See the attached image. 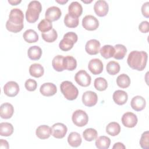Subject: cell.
<instances>
[{
  "instance_id": "6da1fadb",
  "label": "cell",
  "mask_w": 149,
  "mask_h": 149,
  "mask_svg": "<svg viewBox=\"0 0 149 149\" xmlns=\"http://www.w3.org/2000/svg\"><path fill=\"white\" fill-rule=\"evenodd\" d=\"M24 15L22 10L19 8L12 9L9 15V19L6 23V29L12 33L20 31L24 27Z\"/></svg>"
},
{
  "instance_id": "7a4b0ae2",
  "label": "cell",
  "mask_w": 149,
  "mask_h": 149,
  "mask_svg": "<svg viewBox=\"0 0 149 149\" xmlns=\"http://www.w3.org/2000/svg\"><path fill=\"white\" fill-rule=\"evenodd\" d=\"M148 54L145 51H133L130 52L127 59V63L133 69L141 71L146 66Z\"/></svg>"
},
{
  "instance_id": "3957f363",
  "label": "cell",
  "mask_w": 149,
  "mask_h": 149,
  "mask_svg": "<svg viewBox=\"0 0 149 149\" xmlns=\"http://www.w3.org/2000/svg\"><path fill=\"white\" fill-rule=\"evenodd\" d=\"M41 10L42 6L41 3L39 1H30L26 12V18L27 21L31 23L36 22L38 19L39 15Z\"/></svg>"
},
{
  "instance_id": "277c9868",
  "label": "cell",
  "mask_w": 149,
  "mask_h": 149,
  "mask_svg": "<svg viewBox=\"0 0 149 149\" xmlns=\"http://www.w3.org/2000/svg\"><path fill=\"white\" fill-rule=\"evenodd\" d=\"M60 89L64 97L68 100H74L78 96V89L70 81H62L60 85Z\"/></svg>"
},
{
  "instance_id": "5b68a950",
  "label": "cell",
  "mask_w": 149,
  "mask_h": 149,
  "mask_svg": "<svg viewBox=\"0 0 149 149\" xmlns=\"http://www.w3.org/2000/svg\"><path fill=\"white\" fill-rule=\"evenodd\" d=\"M78 39L77 35L72 31L68 32L64 34L63 39L61 40L59 47V48L63 51H68L71 49L74 44H75Z\"/></svg>"
},
{
  "instance_id": "8992f818",
  "label": "cell",
  "mask_w": 149,
  "mask_h": 149,
  "mask_svg": "<svg viewBox=\"0 0 149 149\" xmlns=\"http://www.w3.org/2000/svg\"><path fill=\"white\" fill-rule=\"evenodd\" d=\"M72 119L73 123L76 126L83 127L87 124L88 116L85 111L81 109H77L73 113Z\"/></svg>"
},
{
  "instance_id": "52a82bcc",
  "label": "cell",
  "mask_w": 149,
  "mask_h": 149,
  "mask_svg": "<svg viewBox=\"0 0 149 149\" xmlns=\"http://www.w3.org/2000/svg\"><path fill=\"white\" fill-rule=\"evenodd\" d=\"M82 26L87 30L93 31L97 29L99 26L98 19L93 15H86L82 20Z\"/></svg>"
},
{
  "instance_id": "ba28073f",
  "label": "cell",
  "mask_w": 149,
  "mask_h": 149,
  "mask_svg": "<svg viewBox=\"0 0 149 149\" xmlns=\"http://www.w3.org/2000/svg\"><path fill=\"white\" fill-rule=\"evenodd\" d=\"M74 80L79 85L82 87H87L91 83V77L86 70H80L76 73Z\"/></svg>"
},
{
  "instance_id": "9c48e42d",
  "label": "cell",
  "mask_w": 149,
  "mask_h": 149,
  "mask_svg": "<svg viewBox=\"0 0 149 149\" xmlns=\"http://www.w3.org/2000/svg\"><path fill=\"white\" fill-rule=\"evenodd\" d=\"M51 130L52 136L56 139L63 138L68 132L66 126L63 123L59 122L54 124L52 126Z\"/></svg>"
},
{
  "instance_id": "30bf717a",
  "label": "cell",
  "mask_w": 149,
  "mask_h": 149,
  "mask_svg": "<svg viewBox=\"0 0 149 149\" xmlns=\"http://www.w3.org/2000/svg\"><path fill=\"white\" fill-rule=\"evenodd\" d=\"M122 123L127 127H134L137 123L138 119L137 116L133 112H127L125 113L122 116Z\"/></svg>"
},
{
  "instance_id": "8fae6325",
  "label": "cell",
  "mask_w": 149,
  "mask_h": 149,
  "mask_svg": "<svg viewBox=\"0 0 149 149\" xmlns=\"http://www.w3.org/2000/svg\"><path fill=\"white\" fill-rule=\"evenodd\" d=\"M98 101L97 94L92 91H87L82 95V102L87 107H91L95 105Z\"/></svg>"
},
{
  "instance_id": "7c38bea8",
  "label": "cell",
  "mask_w": 149,
  "mask_h": 149,
  "mask_svg": "<svg viewBox=\"0 0 149 149\" xmlns=\"http://www.w3.org/2000/svg\"><path fill=\"white\" fill-rule=\"evenodd\" d=\"M20 90L19 84L14 81L7 82L3 86L4 93L8 97H13L17 95Z\"/></svg>"
},
{
  "instance_id": "4fadbf2b",
  "label": "cell",
  "mask_w": 149,
  "mask_h": 149,
  "mask_svg": "<svg viewBox=\"0 0 149 149\" xmlns=\"http://www.w3.org/2000/svg\"><path fill=\"white\" fill-rule=\"evenodd\" d=\"M94 10L97 16L100 17L105 16L108 12V4L104 0H98L94 3Z\"/></svg>"
},
{
  "instance_id": "5bb4252c",
  "label": "cell",
  "mask_w": 149,
  "mask_h": 149,
  "mask_svg": "<svg viewBox=\"0 0 149 149\" xmlns=\"http://www.w3.org/2000/svg\"><path fill=\"white\" fill-rule=\"evenodd\" d=\"M62 12L61 9L55 6L49 7L45 11V19L50 22H54L58 20L61 16Z\"/></svg>"
},
{
  "instance_id": "9a60e30c",
  "label": "cell",
  "mask_w": 149,
  "mask_h": 149,
  "mask_svg": "<svg viewBox=\"0 0 149 149\" xmlns=\"http://www.w3.org/2000/svg\"><path fill=\"white\" fill-rule=\"evenodd\" d=\"M88 68L93 74L97 75L102 73L104 66L102 61L100 59L94 58L90 61Z\"/></svg>"
},
{
  "instance_id": "2e32d148",
  "label": "cell",
  "mask_w": 149,
  "mask_h": 149,
  "mask_svg": "<svg viewBox=\"0 0 149 149\" xmlns=\"http://www.w3.org/2000/svg\"><path fill=\"white\" fill-rule=\"evenodd\" d=\"M100 42L95 39L88 40L86 44L85 50L89 55H96L100 52Z\"/></svg>"
},
{
  "instance_id": "e0dca14e",
  "label": "cell",
  "mask_w": 149,
  "mask_h": 149,
  "mask_svg": "<svg viewBox=\"0 0 149 149\" xmlns=\"http://www.w3.org/2000/svg\"><path fill=\"white\" fill-rule=\"evenodd\" d=\"M40 91L42 95L50 97L56 94L57 88L56 86L52 83H44L41 86Z\"/></svg>"
},
{
  "instance_id": "ac0fdd59",
  "label": "cell",
  "mask_w": 149,
  "mask_h": 149,
  "mask_svg": "<svg viewBox=\"0 0 149 149\" xmlns=\"http://www.w3.org/2000/svg\"><path fill=\"white\" fill-rule=\"evenodd\" d=\"M130 105L131 107L136 111H141L145 108L146 101L143 97L136 95L132 99Z\"/></svg>"
},
{
  "instance_id": "d6986e66",
  "label": "cell",
  "mask_w": 149,
  "mask_h": 149,
  "mask_svg": "<svg viewBox=\"0 0 149 149\" xmlns=\"http://www.w3.org/2000/svg\"><path fill=\"white\" fill-rule=\"evenodd\" d=\"M14 113V108L13 105L9 103L5 102L1 104L0 107V116L2 119L10 118Z\"/></svg>"
},
{
  "instance_id": "ffe728a7",
  "label": "cell",
  "mask_w": 149,
  "mask_h": 149,
  "mask_svg": "<svg viewBox=\"0 0 149 149\" xmlns=\"http://www.w3.org/2000/svg\"><path fill=\"white\" fill-rule=\"evenodd\" d=\"M114 102L118 105H122L125 104L128 99V95L126 91L123 90H116L112 95Z\"/></svg>"
},
{
  "instance_id": "44dd1931",
  "label": "cell",
  "mask_w": 149,
  "mask_h": 149,
  "mask_svg": "<svg viewBox=\"0 0 149 149\" xmlns=\"http://www.w3.org/2000/svg\"><path fill=\"white\" fill-rule=\"evenodd\" d=\"M36 136L40 139H47L49 138L51 134V127L45 125L39 126L36 131Z\"/></svg>"
},
{
  "instance_id": "7402d4cb",
  "label": "cell",
  "mask_w": 149,
  "mask_h": 149,
  "mask_svg": "<svg viewBox=\"0 0 149 149\" xmlns=\"http://www.w3.org/2000/svg\"><path fill=\"white\" fill-rule=\"evenodd\" d=\"M81 137L77 132H71L68 137V142L69 144L73 147H79L81 144Z\"/></svg>"
},
{
  "instance_id": "603a6c76",
  "label": "cell",
  "mask_w": 149,
  "mask_h": 149,
  "mask_svg": "<svg viewBox=\"0 0 149 149\" xmlns=\"http://www.w3.org/2000/svg\"><path fill=\"white\" fill-rule=\"evenodd\" d=\"M69 13L79 17L83 12V8L81 5L77 1H74L70 3L68 6Z\"/></svg>"
},
{
  "instance_id": "cb8c5ba5",
  "label": "cell",
  "mask_w": 149,
  "mask_h": 149,
  "mask_svg": "<svg viewBox=\"0 0 149 149\" xmlns=\"http://www.w3.org/2000/svg\"><path fill=\"white\" fill-rule=\"evenodd\" d=\"M27 55L28 57L33 61L38 60L42 55V49L37 45L30 47L28 49Z\"/></svg>"
},
{
  "instance_id": "d4e9b609",
  "label": "cell",
  "mask_w": 149,
  "mask_h": 149,
  "mask_svg": "<svg viewBox=\"0 0 149 149\" xmlns=\"http://www.w3.org/2000/svg\"><path fill=\"white\" fill-rule=\"evenodd\" d=\"M29 73L31 76L34 77H40L44 73L43 66L40 63H33L29 68Z\"/></svg>"
},
{
  "instance_id": "484cf974",
  "label": "cell",
  "mask_w": 149,
  "mask_h": 149,
  "mask_svg": "<svg viewBox=\"0 0 149 149\" xmlns=\"http://www.w3.org/2000/svg\"><path fill=\"white\" fill-rule=\"evenodd\" d=\"M95 144L98 149H108L111 144V140L107 136H101L96 138Z\"/></svg>"
},
{
  "instance_id": "4316f807",
  "label": "cell",
  "mask_w": 149,
  "mask_h": 149,
  "mask_svg": "<svg viewBox=\"0 0 149 149\" xmlns=\"http://www.w3.org/2000/svg\"><path fill=\"white\" fill-rule=\"evenodd\" d=\"M64 56L61 55L55 56L52 61V65L53 68L57 72H62L64 70V63H63Z\"/></svg>"
},
{
  "instance_id": "83f0119b",
  "label": "cell",
  "mask_w": 149,
  "mask_h": 149,
  "mask_svg": "<svg viewBox=\"0 0 149 149\" xmlns=\"http://www.w3.org/2000/svg\"><path fill=\"white\" fill-rule=\"evenodd\" d=\"M24 40L29 42H36L38 40V35L37 33L33 29H28L24 31L23 35Z\"/></svg>"
},
{
  "instance_id": "f1b7e54d",
  "label": "cell",
  "mask_w": 149,
  "mask_h": 149,
  "mask_svg": "<svg viewBox=\"0 0 149 149\" xmlns=\"http://www.w3.org/2000/svg\"><path fill=\"white\" fill-rule=\"evenodd\" d=\"M79 18L70 13H67L64 18V23L65 26L69 28H75L79 24Z\"/></svg>"
},
{
  "instance_id": "f546056e",
  "label": "cell",
  "mask_w": 149,
  "mask_h": 149,
  "mask_svg": "<svg viewBox=\"0 0 149 149\" xmlns=\"http://www.w3.org/2000/svg\"><path fill=\"white\" fill-rule=\"evenodd\" d=\"M120 132V126L116 122H112L108 124L106 127V132L111 136H116Z\"/></svg>"
},
{
  "instance_id": "4dcf8cb0",
  "label": "cell",
  "mask_w": 149,
  "mask_h": 149,
  "mask_svg": "<svg viewBox=\"0 0 149 149\" xmlns=\"http://www.w3.org/2000/svg\"><path fill=\"white\" fill-rule=\"evenodd\" d=\"M13 132V125L8 122H2L0 123V135L1 136H10Z\"/></svg>"
},
{
  "instance_id": "1f68e13d",
  "label": "cell",
  "mask_w": 149,
  "mask_h": 149,
  "mask_svg": "<svg viewBox=\"0 0 149 149\" xmlns=\"http://www.w3.org/2000/svg\"><path fill=\"white\" fill-rule=\"evenodd\" d=\"M116 84L120 88H127L130 84V79L128 75L125 73L121 74L116 79Z\"/></svg>"
},
{
  "instance_id": "d6a6232c",
  "label": "cell",
  "mask_w": 149,
  "mask_h": 149,
  "mask_svg": "<svg viewBox=\"0 0 149 149\" xmlns=\"http://www.w3.org/2000/svg\"><path fill=\"white\" fill-rule=\"evenodd\" d=\"M113 47L115 48V54L113 57L116 59H122L127 52L126 47L122 44H119L115 45Z\"/></svg>"
},
{
  "instance_id": "836d02e7",
  "label": "cell",
  "mask_w": 149,
  "mask_h": 149,
  "mask_svg": "<svg viewBox=\"0 0 149 149\" xmlns=\"http://www.w3.org/2000/svg\"><path fill=\"white\" fill-rule=\"evenodd\" d=\"M64 67L65 69L72 71L77 67V61L72 56H66L63 59Z\"/></svg>"
},
{
  "instance_id": "e575fe53",
  "label": "cell",
  "mask_w": 149,
  "mask_h": 149,
  "mask_svg": "<svg viewBox=\"0 0 149 149\" xmlns=\"http://www.w3.org/2000/svg\"><path fill=\"white\" fill-rule=\"evenodd\" d=\"M102 56L105 59H108L113 56L115 54V48L111 45H105L100 50Z\"/></svg>"
},
{
  "instance_id": "d590c367",
  "label": "cell",
  "mask_w": 149,
  "mask_h": 149,
  "mask_svg": "<svg viewBox=\"0 0 149 149\" xmlns=\"http://www.w3.org/2000/svg\"><path fill=\"white\" fill-rule=\"evenodd\" d=\"M107 71L111 75H115L120 71V65L118 62L113 61H109L107 65Z\"/></svg>"
},
{
  "instance_id": "8d00e7d4",
  "label": "cell",
  "mask_w": 149,
  "mask_h": 149,
  "mask_svg": "<svg viewBox=\"0 0 149 149\" xmlns=\"http://www.w3.org/2000/svg\"><path fill=\"white\" fill-rule=\"evenodd\" d=\"M98 133L97 130L93 128H87L83 132V137L87 141H91L96 139Z\"/></svg>"
},
{
  "instance_id": "74e56055",
  "label": "cell",
  "mask_w": 149,
  "mask_h": 149,
  "mask_svg": "<svg viewBox=\"0 0 149 149\" xmlns=\"http://www.w3.org/2000/svg\"><path fill=\"white\" fill-rule=\"evenodd\" d=\"M41 36L43 40L46 42H52L56 40L58 37V34L56 31L55 29H52L49 31H47L45 33H42Z\"/></svg>"
},
{
  "instance_id": "f35d334b",
  "label": "cell",
  "mask_w": 149,
  "mask_h": 149,
  "mask_svg": "<svg viewBox=\"0 0 149 149\" xmlns=\"http://www.w3.org/2000/svg\"><path fill=\"white\" fill-rule=\"evenodd\" d=\"M94 86L96 90L102 91H104L107 88L108 83L105 79L100 77L95 79L94 82Z\"/></svg>"
},
{
  "instance_id": "ab89813d",
  "label": "cell",
  "mask_w": 149,
  "mask_h": 149,
  "mask_svg": "<svg viewBox=\"0 0 149 149\" xmlns=\"http://www.w3.org/2000/svg\"><path fill=\"white\" fill-rule=\"evenodd\" d=\"M38 30L42 33H45L52 29V22L45 19L40 21L38 24Z\"/></svg>"
},
{
  "instance_id": "60d3db41",
  "label": "cell",
  "mask_w": 149,
  "mask_h": 149,
  "mask_svg": "<svg viewBox=\"0 0 149 149\" xmlns=\"http://www.w3.org/2000/svg\"><path fill=\"white\" fill-rule=\"evenodd\" d=\"M140 144L142 148L148 149L149 148V132L148 131L144 132L140 138Z\"/></svg>"
},
{
  "instance_id": "b9f144b4",
  "label": "cell",
  "mask_w": 149,
  "mask_h": 149,
  "mask_svg": "<svg viewBox=\"0 0 149 149\" xmlns=\"http://www.w3.org/2000/svg\"><path fill=\"white\" fill-rule=\"evenodd\" d=\"M25 88L29 91H33L36 90L37 87V83L36 80L31 79H27L24 84Z\"/></svg>"
},
{
  "instance_id": "7bdbcfd3",
  "label": "cell",
  "mask_w": 149,
  "mask_h": 149,
  "mask_svg": "<svg viewBox=\"0 0 149 149\" xmlns=\"http://www.w3.org/2000/svg\"><path fill=\"white\" fill-rule=\"evenodd\" d=\"M139 30L143 33H147L149 31V23L148 21L141 22L139 26Z\"/></svg>"
},
{
  "instance_id": "ee69618b",
  "label": "cell",
  "mask_w": 149,
  "mask_h": 149,
  "mask_svg": "<svg viewBox=\"0 0 149 149\" xmlns=\"http://www.w3.org/2000/svg\"><path fill=\"white\" fill-rule=\"evenodd\" d=\"M141 13L143 15L148 18L149 17V2L144 3L141 6Z\"/></svg>"
},
{
  "instance_id": "f6af8a7d",
  "label": "cell",
  "mask_w": 149,
  "mask_h": 149,
  "mask_svg": "<svg viewBox=\"0 0 149 149\" xmlns=\"http://www.w3.org/2000/svg\"><path fill=\"white\" fill-rule=\"evenodd\" d=\"M9 144L8 142L3 139H1L0 140V148L2 149V148H9Z\"/></svg>"
},
{
  "instance_id": "bcb514c9",
  "label": "cell",
  "mask_w": 149,
  "mask_h": 149,
  "mask_svg": "<svg viewBox=\"0 0 149 149\" xmlns=\"http://www.w3.org/2000/svg\"><path fill=\"white\" fill-rule=\"evenodd\" d=\"M112 148L113 149H122V148H126V147L124 146V144L120 142H118V143H116L114 144L113 146L112 147Z\"/></svg>"
},
{
  "instance_id": "7dc6e473",
  "label": "cell",
  "mask_w": 149,
  "mask_h": 149,
  "mask_svg": "<svg viewBox=\"0 0 149 149\" xmlns=\"http://www.w3.org/2000/svg\"><path fill=\"white\" fill-rule=\"evenodd\" d=\"M22 2L21 0H8V2L12 5H16Z\"/></svg>"
},
{
  "instance_id": "c3c4849f",
  "label": "cell",
  "mask_w": 149,
  "mask_h": 149,
  "mask_svg": "<svg viewBox=\"0 0 149 149\" xmlns=\"http://www.w3.org/2000/svg\"><path fill=\"white\" fill-rule=\"evenodd\" d=\"M56 2L59 3H61V4H65L66 3V2H68V0H56Z\"/></svg>"
},
{
  "instance_id": "681fc988",
  "label": "cell",
  "mask_w": 149,
  "mask_h": 149,
  "mask_svg": "<svg viewBox=\"0 0 149 149\" xmlns=\"http://www.w3.org/2000/svg\"><path fill=\"white\" fill-rule=\"evenodd\" d=\"M81 1H82L83 2H84V3H90V2H92V1H91H91H86L81 0Z\"/></svg>"
}]
</instances>
